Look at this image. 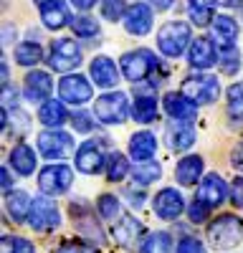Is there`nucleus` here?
Masks as SVG:
<instances>
[{
  "label": "nucleus",
  "instance_id": "1",
  "mask_svg": "<svg viewBox=\"0 0 243 253\" xmlns=\"http://www.w3.org/2000/svg\"><path fill=\"white\" fill-rule=\"evenodd\" d=\"M190 43H193V31L182 20H170V23H165L157 31V48L167 58L182 56Z\"/></svg>",
  "mask_w": 243,
  "mask_h": 253
},
{
  "label": "nucleus",
  "instance_id": "2",
  "mask_svg": "<svg viewBox=\"0 0 243 253\" xmlns=\"http://www.w3.org/2000/svg\"><path fill=\"white\" fill-rule=\"evenodd\" d=\"M241 238H243V218H238L233 213L218 215L208 225V241L220 251H228V248L238 246Z\"/></svg>",
  "mask_w": 243,
  "mask_h": 253
},
{
  "label": "nucleus",
  "instance_id": "3",
  "mask_svg": "<svg viewBox=\"0 0 243 253\" xmlns=\"http://www.w3.org/2000/svg\"><path fill=\"white\" fill-rule=\"evenodd\" d=\"M94 117L101 124H124L129 117V99L122 91H109L94 101Z\"/></svg>",
  "mask_w": 243,
  "mask_h": 253
},
{
  "label": "nucleus",
  "instance_id": "4",
  "mask_svg": "<svg viewBox=\"0 0 243 253\" xmlns=\"http://www.w3.org/2000/svg\"><path fill=\"white\" fill-rule=\"evenodd\" d=\"M71 182H74V170H71L69 165H61V162L46 165L43 170L38 172V187H40V193L51 195V198L64 195L66 190L71 187Z\"/></svg>",
  "mask_w": 243,
  "mask_h": 253
},
{
  "label": "nucleus",
  "instance_id": "5",
  "mask_svg": "<svg viewBox=\"0 0 243 253\" xmlns=\"http://www.w3.org/2000/svg\"><path fill=\"white\" fill-rule=\"evenodd\" d=\"M155 69H157V56L150 48H137V51H129L122 56V74L132 84L145 81Z\"/></svg>",
  "mask_w": 243,
  "mask_h": 253
},
{
  "label": "nucleus",
  "instance_id": "6",
  "mask_svg": "<svg viewBox=\"0 0 243 253\" xmlns=\"http://www.w3.org/2000/svg\"><path fill=\"white\" fill-rule=\"evenodd\" d=\"M180 91L188 99H193L195 104H213L220 96V81H218V76H210V74L188 76L185 81H182Z\"/></svg>",
  "mask_w": 243,
  "mask_h": 253
},
{
  "label": "nucleus",
  "instance_id": "7",
  "mask_svg": "<svg viewBox=\"0 0 243 253\" xmlns=\"http://www.w3.org/2000/svg\"><path fill=\"white\" fill-rule=\"evenodd\" d=\"M81 63V48L76 46L74 38H58L51 43V53H48V66L53 71L69 74Z\"/></svg>",
  "mask_w": 243,
  "mask_h": 253
},
{
  "label": "nucleus",
  "instance_id": "8",
  "mask_svg": "<svg viewBox=\"0 0 243 253\" xmlns=\"http://www.w3.org/2000/svg\"><path fill=\"white\" fill-rule=\"evenodd\" d=\"M58 96L64 99L66 104L81 107V104L91 101L94 89H91V84H89L86 76H81V74H69V76L61 79V84H58Z\"/></svg>",
  "mask_w": 243,
  "mask_h": 253
},
{
  "label": "nucleus",
  "instance_id": "9",
  "mask_svg": "<svg viewBox=\"0 0 243 253\" xmlns=\"http://www.w3.org/2000/svg\"><path fill=\"white\" fill-rule=\"evenodd\" d=\"M38 150H40V155H43L46 160H61V157H66L74 150V137L51 126L48 132L38 134Z\"/></svg>",
  "mask_w": 243,
  "mask_h": 253
},
{
  "label": "nucleus",
  "instance_id": "10",
  "mask_svg": "<svg viewBox=\"0 0 243 253\" xmlns=\"http://www.w3.org/2000/svg\"><path fill=\"white\" fill-rule=\"evenodd\" d=\"M28 225L33 230H51V228H58L61 225V213H58L56 203L51 200V195L33 200V210H31Z\"/></svg>",
  "mask_w": 243,
  "mask_h": 253
},
{
  "label": "nucleus",
  "instance_id": "11",
  "mask_svg": "<svg viewBox=\"0 0 243 253\" xmlns=\"http://www.w3.org/2000/svg\"><path fill=\"white\" fill-rule=\"evenodd\" d=\"M107 165L104 150L96 139H86L84 144L76 150V170L84 172V175H96L101 172V167Z\"/></svg>",
  "mask_w": 243,
  "mask_h": 253
},
{
  "label": "nucleus",
  "instance_id": "12",
  "mask_svg": "<svg viewBox=\"0 0 243 253\" xmlns=\"http://www.w3.org/2000/svg\"><path fill=\"white\" fill-rule=\"evenodd\" d=\"M152 210L162 220H175V218L182 215V210H185V200H182V195L175 187H162L152 200Z\"/></svg>",
  "mask_w": 243,
  "mask_h": 253
},
{
  "label": "nucleus",
  "instance_id": "13",
  "mask_svg": "<svg viewBox=\"0 0 243 253\" xmlns=\"http://www.w3.org/2000/svg\"><path fill=\"white\" fill-rule=\"evenodd\" d=\"M188 61H190V66H193V69H198V71H205V69L215 66V63H218L215 43H213L210 38H205V36L193 38V43H190V53H188Z\"/></svg>",
  "mask_w": 243,
  "mask_h": 253
},
{
  "label": "nucleus",
  "instance_id": "14",
  "mask_svg": "<svg viewBox=\"0 0 243 253\" xmlns=\"http://www.w3.org/2000/svg\"><path fill=\"white\" fill-rule=\"evenodd\" d=\"M162 107L165 112L172 117V119H180V122H193L198 117V104L193 99H188L185 94H177V91H167L162 96Z\"/></svg>",
  "mask_w": 243,
  "mask_h": 253
},
{
  "label": "nucleus",
  "instance_id": "15",
  "mask_svg": "<svg viewBox=\"0 0 243 253\" xmlns=\"http://www.w3.org/2000/svg\"><path fill=\"white\" fill-rule=\"evenodd\" d=\"M226 198H228V185L218 172H210L202 177V182L198 187V200H202L210 208H218V205H223Z\"/></svg>",
  "mask_w": 243,
  "mask_h": 253
},
{
  "label": "nucleus",
  "instance_id": "16",
  "mask_svg": "<svg viewBox=\"0 0 243 253\" xmlns=\"http://www.w3.org/2000/svg\"><path fill=\"white\" fill-rule=\"evenodd\" d=\"M51 91H53V81H51V74L48 71H31L28 76H26V84H23V96L28 99V101H48V96H51Z\"/></svg>",
  "mask_w": 243,
  "mask_h": 253
},
{
  "label": "nucleus",
  "instance_id": "17",
  "mask_svg": "<svg viewBox=\"0 0 243 253\" xmlns=\"http://www.w3.org/2000/svg\"><path fill=\"white\" fill-rule=\"evenodd\" d=\"M124 28L132 36H147L152 31V5L134 3L124 13Z\"/></svg>",
  "mask_w": 243,
  "mask_h": 253
},
{
  "label": "nucleus",
  "instance_id": "18",
  "mask_svg": "<svg viewBox=\"0 0 243 253\" xmlns=\"http://www.w3.org/2000/svg\"><path fill=\"white\" fill-rule=\"evenodd\" d=\"M89 74H91L94 84H96V86H101V89H114L117 81H119V69H117V63H114L109 56H96V58H91Z\"/></svg>",
  "mask_w": 243,
  "mask_h": 253
},
{
  "label": "nucleus",
  "instance_id": "19",
  "mask_svg": "<svg viewBox=\"0 0 243 253\" xmlns=\"http://www.w3.org/2000/svg\"><path fill=\"white\" fill-rule=\"evenodd\" d=\"M165 139H167V144H170V150H175V152H185L188 147H193V142H195V129H193L188 122L175 119V122L167 124Z\"/></svg>",
  "mask_w": 243,
  "mask_h": 253
},
{
  "label": "nucleus",
  "instance_id": "20",
  "mask_svg": "<svg viewBox=\"0 0 243 253\" xmlns=\"http://www.w3.org/2000/svg\"><path fill=\"white\" fill-rule=\"evenodd\" d=\"M40 20H43V26L51 28V31H58V28H64L69 26V8L64 0H43L40 3Z\"/></svg>",
  "mask_w": 243,
  "mask_h": 253
},
{
  "label": "nucleus",
  "instance_id": "21",
  "mask_svg": "<svg viewBox=\"0 0 243 253\" xmlns=\"http://www.w3.org/2000/svg\"><path fill=\"white\" fill-rule=\"evenodd\" d=\"M5 210L8 215L15 220V223H28L31 218V210H33V198L23 190H15V193H8L5 198Z\"/></svg>",
  "mask_w": 243,
  "mask_h": 253
},
{
  "label": "nucleus",
  "instance_id": "22",
  "mask_svg": "<svg viewBox=\"0 0 243 253\" xmlns=\"http://www.w3.org/2000/svg\"><path fill=\"white\" fill-rule=\"evenodd\" d=\"M202 157L200 155H188V157H182L180 162H177V167H175V180L180 182V185H185V187H190V185H195L198 180H200V175H202Z\"/></svg>",
  "mask_w": 243,
  "mask_h": 253
},
{
  "label": "nucleus",
  "instance_id": "23",
  "mask_svg": "<svg viewBox=\"0 0 243 253\" xmlns=\"http://www.w3.org/2000/svg\"><path fill=\"white\" fill-rule=\"evenodd\" d=\"M155 152H157V137L152 132H137V134H132V139H129V155H132V160L147 162V160L155 157Z\"/></svg>",
  "mask_w": 243,
  "mask_h": 253
},
{
  "label": "nucleus",
  "instance_id": "24",
  "mask_svg": "<svg viewBox=\"0 0 243 253\" xmlns=\"http://www.w3.org/2000/svg\"><path fill=\"white\" fill-rule=\"evenodd\" d=\"M64 99L56 101V99H48L40 104V109H38V119L40 124H46V126H53V129H58V126H64L69 122V114H66V107H64Z\"/></svg>",
  "mask_w": 243,
  "mask_h": 253
},
{
  "label": "nucleus",
  "instance_id": "25",
  "mask_svg": "<svg viewBox=\"0 0 243 253\" xmlns=\"http://www.w3.org/2000/svg\"><path fill=\"white\" fill-rule=\"evenodd\" d=\"M10 167L18 175H33V170H36V152L26 142H18L10 150Z\"/></svg>",
  "mask_w": 243,
  "mask_h": 253
},
{
  "label": "nucleus",
  "instance_id": "26",
  "mask_svg": "<svg viewBox=\"0 0 243 253\" xmlns=\"http://www.w3.org/2000/svg\"><path fill=\"white\" fill-rule=\"evenodd\" d=\"M213 38L218 41V48L223 46H233L238 38V23L231 15H218L213 18Z\"/></svg>",
  "mask_w": 243,
  "mask_h": 253
},
{
  "label": "nucleus",
  "instance_id": "27",
  "mask_svg": "<svg viewBox=\"0 0 243 253\" xmlns=\"http://www.w3.org/2000/svg\"><path fill=\"white\" fill-rule=\"evenodd\" d=\"M114 236H117V243L132 248V246L139 243L142 225H139V220H134L132 215H122V220L114 225Z\"/></svg>",
  "mask_w": 243,
  "mask_h": 253
},
{
  "label": "nucleus",
  "instance_id": "28",
  "mask_svg": "<svg viewBox=\"0 0 243 253\" xmlns=\"http://www.w3.org/2000/svg\"><path fill=\"white\" fill-rule=\"evenodd\" d=\"M218 0H188V15L195 26H208L215 18Z\"/></svg>",
  "mask_w": 243,
  "mask_h": 253
},
{
  "label": "nucleus",
  "instance_id": "29",
  "mask_svg": "<svg viewBox=\"0 0 243 253\" xmlns=\"http://www.w3.org/2000/svg\"><path fill=\"white\" fill-rule=\"evenodd\" d=\"M3 126H5V129L13 126V134L23 137L31 129V117L23 109H18V107H8V109H3Z\"/></svg>",
  "mask_w": 243,
  "mask_h": 253
},
{
  "label": "nucleus",
  "instance_id": "30",
  "mask_svg": "<svg viewBox=\"0 0 243 253\" xmlns=\"http://www.w3.org/2000/svg\"><path fill=\"white\" fill-rule=\"evenodd\" d=\"M40 58H43V48H40L38 41H23V43L15 46V61L20 66H36Z\"/></svg>",
  "mask_w": 243,
  "mask_h": 253
},
{
  "label": "nucleus",
  "instance_id": "31",
  "mask_svg": "<svg viewBox=\"0 0 243 253\" xmlns=\"http://www.w3.org/2000/svg\"><path fill=\"white\" fill-rule=\"evenodd\" d=\"M132 117L139 124H150L157 119V99L155 96H137L134 107H132Z\"/></svg>",
  "mask_w": 243,
  "mask_h": 253
},
{
  "label": "nucleus",
  "instance_id": "32",
  "mask_svg": "<svg viewBox=\"0 0 243 253\" xmlns=\"http://www.w3.org/2000/svg\"><path fill=\"white\" fill-rule=\"evenodd\" d=\"M162 175V167L157 165V162H152V160H147V162H137L134 167H132V180L137 182V185H150V182H155L157 177Z\"/></svg>",
  "mask_w": 243,
  "mask_h": 253
},
{
  "label": "nucleus",
  "instance_id": "33",
  "mask_svg": "<svg viewBox=\"0 0 243 253\" xmlns=\"http://www.w3.org/2000/svg\"><path fill=\"white\" fill-rule=\"evenodd\" d=\"M142 253H172V236L167 230L150 233L147 241L142 243Z\"/></svg>",
  "mask_w": 243,
  "mask_h": 253
},
{
  "label": "nucleus",
  "instance_id": "34",
  "mask_svg": "<svg viewBox=\"0 0 243 253\" xmlns=\"http://www.w3.org/2000/svg\"><path fill=\"white\" fill-rule=\"evenodd\" d=\"M218 63H220V71L226 74V76H233V74L238 71V66H241V53H238L236 43L218 48Z\"/></svg>",
  "mask_w": 243,
  "mask_h": 253
},
{
  "label": "nucleus",
  "instance_id": "35",
  "mask_svg": "<svg viewBox=\"0 0 243 253\" xmlns=\"http://www.w3.org/2000/svg\"><path fill=\"white\" fill-rule=\"evenodd\" d=\"M127 172H132L127 157L122 155V152L109 155V160H107V177H109V182H122V180L127 177Z\"/></svg>",
  "mask_w": 243,
  "mask_h": 253
},
{
  "label": "nucleus",
  "instance_id": "36",
  "mask_svg": "<svg viewBox=\"0 0 243 253\" xmlns=\"http://www.w3.org/2000/svg\"><path fill=\"white\" fill-rule=\"evenodd\" d=\"M228 114L236 122H243V81H236L228 89Z\"/></svg>",
  "mask_w": 243,
  "mask_h": 253
},
{
  "label": "nucleus",
  "instance_id": "37",
  "mask_svg": "<svg viewBox=\"0 0 243 253\" xmlns=\"http://www.w3.org/2000/svg\"><path fill=\"white\" fill-rule=\"evenodd\" d=\"M96 208H99V215L104 218V220H117L119 218V213H122V203H119V198L117 195H101L99 200H96Z\"/></svg>",
  "mask_w": 243,
  "mask_h": 253
},
{
  "label": "nucleus",
  "instance_id": "38",
  "mask_svg": "<svg viewBox=\"0 0 243 253\" xmlns=\"http://www.w3.org/2000/svg\"><path fill=\"white\" fill-rule=\"evenodd\" d=\"M0 253H36L33 243L28 238L20 236H3V243H0Z\"/></svg>",
  "mask_w": 243,
  "mask_h": 253
},
{
  "label": "nucleus",
  "instance_id": "39",
  "mask_svg": "<svg viewBox=\"0 0 243 253\" xmlns=\"http://www.w3.org/2000/svg\"><path fill=\"white\" fill-rule=\"evenodd\" d=\"M71 31L79 38H94V36H99V23L94 18H89V15H81V18L71 20Z\"/></svg>",
  "mask_w": 243,
  "mask_h": 253
},
{
  "label": "nucleus",
  "instance_id": "40",
  "mask_svg": "<svg viewBox=\"0 0 243 253\" xmlns=\"http://www.w3.org/2000/svg\"><path fill=\"white\" fill-rule=\"evenodd\" d=\"M124 13H127V3L124 0H101V15L112 23L117 20H124Z\"/></svg>",
  "mask_w": 243,
  "mask_h": 253
},
{
  "label": "nucleus",
  "instance_id": "41",
  "mask_svg": "<svg viewBox=\"0 0 243 253\" xmlns=\"http://www.w3.org/2000/svg\"><path fill=\"white\" fill-rule=\"evenodd\" d=\"M208 215H210V205H205L202 200L195 198V203L188 208V218H190V223H202V220H208Z\"/></svg>",
  "mask_w": 243,
  "mask_h": 253
},
{
  "label": "nucleus",
  "instance_id": "42",
  "mask_svg": "<svg viewBox=\"0 0 243 253\" xmlns=\"http://www.w3.org/2000/svg\"><path fill=\"white\" fill-rule=\"evenodd\" d=\"M71 124H74V129H76V132H84V134H89V132L94 129L91 117H89V114H84V112L74 114V117H71Z\"/></svg>",
  "mask_w": 243,
  "mask_h": 253
},
{
  "label": "nucleus",
  "instance_id": "43",
  "mask_svg": "<svg viewBox=\"0 0 243 253\" xmlns=\"http://www.w3.org/2000/svg\"><path fill=\"white\" fill-rule=\"evenodd\" d=\"M177 253H205V248H202L198 238H182L177 246Z\"/></svg>",
  "mask_w": 243,
  "mask_h": 253
},
{
  "label": "nucleus",
  "instance_id": "44",
  "mask_svg": "<svg viewBox=\"0 0 243 253\" xmlns=\"http://www.w3.org/2000/svg\"><path fill=\"white\" fill-rule=\"evenodd\" d=\"M231 200L236 208H243V177H236L231 185Z\"/></svg>",
  "mask_w": 243,
  "mask_h": 253
},
{
  "label": "nucleus",
  "instance_id": "45",
  "mask_svg": "<svg viewBox=\"0 0 243 253\" xmlns=\"http://www.w3.org/2000/svg\"><path fill=\"white\" fill-rule=\"evenodd\" d=\"M58 253H96L94 246H84V243H66V246H61Z\"/></svg>",
  "mask_w": 243,
  "mask_h": 253
},
{
  "label": "nucleus",
  "instance_id": "46",
  "mask_svg": "<svg viewBox=\"0 0 243 253\" xmlns=\"http://www.w3.org/2000/svg\"><path fill=\"white\" fill-rule=\"evenodd\" d=\"M18 99V91L10 86V81L8 84H3V109H8V107H13V101Z\"/></svg>",
  "mask_w": 243,
  "mask_h": 253
},
{
  "label": "nucleus",
  "instance_id": "47",
  "mask_svg": "<svg viewBox=\"0 0 243 253\" xmlns=\"http://www.w3.org/2000/svg\"><path fill=\"white\" fill-rule=\"evenodd\" d=\"M233 167L243 172V142L236 147V152H233Z\"/></svg>",
  "mask_w": 243,
  "mask_h": 253
},
{
  "label": "nucleus",
  "instance_id": "48",
  "mask_svg": "<svg viewBox=\"0 0 243 253\" xmlns=\"http://www.w3.org/2000/svg\"><path fill=\"white\" fill-rule=\"evenodd\" d=\"M147 3H150L155 10H170L175 0H147Z\"/></svg>",
  "mask_w": 243,
  "mask_h": 253
},
{
  "label": "nucleus",
  "instance_id": "49",
  "mask_svg": "<svg viewBox=\"0 0 243 253\" xmlns=\"http://www.w3.org/2000/svg\"><path fill=\"white\" fill-rule=\"evenodd\" d=\"M3 190H5V193H10V190H13V177H10L8 167H3Z\"/></svg>",
  "mask_w": 243,
  "mask_h": 253
},
{
  "label": "nucleus",
  "instance_id": "50",
  "mask_svg": "<svg viewBox=\"0 0 243 253\" xmlns=\"http://www.w3.org/2000/svg\"><path fill=\"white\" fill-rule=\"evenodd\" d=\"M71 3H74L79 10H89V8L96 5V0H71Z\"/></svg>",
  "mask_w": 243,
  "mask_h": 253
},
{
  "label": "nucleus",
  "instance_id": "51",
  "mask_svg": "<svg viewBox=\"0 0 243 253\" xmlns=\"http://www.w3.org/2000/svg\"><path fill=\"white\" fill-rule=\"evenodd\" d=\"M220 3H223V5H238L241 0H220Z\"/></svg>",
  "mask_w": 243,
  "mask_h": 253
}]
</instances>
